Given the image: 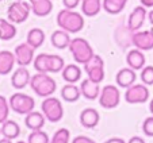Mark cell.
I'll return each mask as SVG.
<instances>
[{"label": "cell", "instance_id": "cell-21", "mask_svg": "<svg viewBox=\"0 0 153 143\" xmlns=\"http://www.w3.org/2000/svg\"><path fill=\"white\" fill-rule=\"evenodd\" d=\"M31 11L37 16H48L53 11V1L52 0H29Z\"/></svg>", "mask_w": 153, "mask_h": 143}, {"label": "cell", "instance_id": "cell-10", "mask_svg": "<svg viewBox=\"0 0 153 143\" xmlns=\"http://www.w3.org/2000/svg\"><path fill=\"white\" fill-rule=\"evenodd\" d=\"M35 49L31 47L27 42L20 43L15 47L14 54H15V60H16V63L19 66H29L30 63H33L35 58Z\"/></svg>", "mask_w": 153, "mask_h": 143}, {"label": "cell", "instance_id": "cell-9", "mask_svg": "<svg viewBox=\"0 0 153 143\" xmlns=\"http://www.w3.org/2000/svg\"><path fill=\"white\" fill-rule=\"evenodd\" d=\"M125 100L129 104H141L149 100V89L145 84H134L125 92Z\"/></svg>", "mask_w": 153, "mask_h": 143}, {"label": "cell", "instance_id": "cell-22", "mask_svg": "<svg viewBox=\"0 0 153 143\" xmlns=\"http://www.w3.org/2000/svg\"><path fill=\"white\" fill-rule=\"evenodd\" d=\"M64 81L68 84H76L81 78V69L76 63H68L61 72Z\"/></svg>", "mask_w": 153, "mask_h": 143}, {"label": "cell", "instance_id": "cell-14", "mask_svg": "<svg viewBox=\"0 0 153 143\" xmlns=\"http://www.w3.org/2000/svg\"><path fill=\"white\" fill-rule=\"evenodd\" d=\"M145 62H146V58L142 50L140 49H133L129 50L126 54V63L129 68H131L133 70H142L145 68Z\"/></svg>", "mask_w": 153, "mask_h": 143}, {"label": "cell", "instance_id": "cell-12", "mask_svg": "<svg viewBox=\"0 0 153 143\" xmlns=\"http://www.w3.org/2000/svg\"><path fill=\"white\" fill-rule=\"evenodd\" d=\"M131 43L137 49L142 52L153 49V30H146V31H136L131 35Z\"/></svg>", "mask_w": 153, "mask_h": 143}, {"label": "cell", "instance_id": "cell-39", "mask_svg": "<svg viewBox=\"0 0 153 143\" xmlns=\"http://www.w3.org/2000/svg\"><path fill=\"white\" fill-rule=\"evenodd\" d=\"M127 143H145V140L141 136H133V138H130Z\"/></svg>", "mask_w": 153, "mask_h": 143}, {"label": "cell", "instance_id": "cell-11", "mask_svg": "<svg viewBox=\"0 0 153 143\" xmlns=\"http://www.w3.org/2000/svg\"><path fill=\"white\" fill-rule=\"evenodd\" d=\"M146 18H148L146 7L137 6L133 11L130 12L129 18H127V29L131 32H136V31H138V30H141V27L144 26Z\"/></svg>", "mask_w": 153, "mask_h": 143}, {"label": "cell", "instance_id": "cell-43", "mask_svg": "<svg viewBox=\"0 0 153 143\" xmlns=\"http://www.w3.org/2000/svg\"><path fill=\"white\" fill-rule=\"evenodd\" d=\"M149 111H150V114L153 115V99L150 100V103H149Z\"/></svg>", "mask_w": 153, "mask_h": 143}, {"label": "cell", "instance_id": "cell-1", "mask_svg": "<svg viewBox=\"0 0 153 143\" xmlns=\"http://www.w3.org/2000/svg\"><path fill=\"white\" fill-rule=\"evenodd\" d=\"M57 24L69 34L80 32L84 29V15L73 10L64 8L57 14Z\"/></svg>", "mask_w": 153, "mask_h": 143}, {"label": "cell", "instance_id": "cell-26", "mask_svg": "<svg viewBox=\"0 0 153 143\" xmlns=\"http://www.w3.org/2000/svg\"><path fill=\"white\" fill-rule=\"evenodd\" d=\"M16 35V27L12 22L0 18V41H11Z\"/></svg>", "mask_w": 153, "mask_h": 143}, {"label": "cell", "instance_id": "cell-2", "mask_svg": "<svg viewBox=\"0 0 153 143\" xmlns=\"http://www.w3.org/2000/svg\"><path fill=\"white\" fill-rule=\"evenodd\" d=\"M30 88L39 97H50L54 94L57 84H56L54 78L48 76V73H38L37 72L34 76H31Z\"/></svg>", "mask_w": 153, "mask_h": 143}, {"label": "cell", "instance_id": "cell-40", "mask_svg": "<svg viewBox=\"0 0 153 143\" xmlns=\"http://www.w3.org/2000/svg\"><path fill=\"white\" fill-rule=\"evenodd\" d=\"M141 6L146 7V8H153V0H140Z\"/></svg>", "mask_w": 153, "mask_h": 143}, {"label": "cell", "instance_id": "cell-13", "mask_svg": "<svg viewBox=\"0 0 153 143\" xmlns=\"http://www.w3.org/2000/svg\"><path fill=\"white\" fill-rule=\"evenodd\" d=\"M31 74L26 66H19L11 76V84L15 89H23L30 85Z\"/></svg>", "mask_w": 153, "mask_h": 143}, {"label": "cell", "instance_id": "cell-34", "mask_svg": "<svg viewBox=\"0 0 153 143\" xmlns=\"http://www.w3.org/2000/svg\"><path fill=\"white\" fill-rule=\"evenodd\" d=\"M141 81L145 85H153V66H145L141 70Z\"/></svg>", "mask_w": 153, "mask_h": 143}, {"label": "cell", "instance_id": "cell-28", "mask_svg": "<svg viewBox=\"0 0 153 143\" xmlns=\"http://www.w3.org/2000/svg\"><path fill=\"white\" fill-rule=\"evenodd\" d=\"M127 0H102L103 10L110 15H117L125 10Z\"/></svg>", "mask_w": 153, "mask_h": 143}, {"label": "cell", "instance_id": "cell-7", "mask_svg": "<svg viewBox=\"0 0 153 143\" xmlns=\"http://www.w3.org/2000/svg\"><path fill=\"white\" fill-rule=\"evenodd\" d=\"M121 93L119 88L115 85H106L99 94V104L106 109H113L119 105Z\"/></svg>", "mask_w": 153, "mask_h": 143}, {"label": "cell", "instance_id": "cell-20", "mask_svg": "<svg viewBox=\"0 0 153 143\" xmlns=\"http://www.w3.org/2000/svg\"><path fill=\"white\" fill-rule=\"evenodd\" d=\"M71 41H72V38H71L69 32H67L62 29L56 30V31H53V34L50 35V42H52V45L54 46L56 49H60V50L69 47Z\"/></svg>", "mask_w": 153, "mask_h": 143}, {"label": "cell", "instance_id": "cell-44", "mask_svg": "<svg viewBox=\"0 0 153 143\" xmlns=\"http://www.w3.org/2000/svg\"><path fill=\"white\" fill-rule=\"evenodd\" d=\"M16 143H26V142H23V140H19V142H16Z\"/></svg>", "mask_w": 153, "mask_h": 143}, {"label": "cell", "instance_id": "cell-42", "mask_svg": "<svg viewBox=\"0 0 153 143\" xmlns=\"http://www.w3.org/2000/svg\"><path fill=\"white\" fill-rule=\"evenodd\" d=\"M0 143H12V140L7 139V138H3V139H0Z\"/></svg>", "mask_w": 153, "mask_h": 143}, {"label": "cell", "instance_id": "cell-6", "mask_svg": "<svg viewBox=\"0 0 153 143\" xmlns=\"http://www.w3.org/2000/svg\"><path fill=\"white\" fill-rule=\"evenodd\" d=\"M30 12H31V6L29 1L15 0L14 3L10 4L8 10H7V18L14 24H19L29 19Z\"/></svg>", "mask_w": 153, "mask_h": 143}, {"label": "cell", "instance_id": "cell-38", "mask_svg": "<svg viewBox=\"0 0 153 143\" xmlns=\"http://www.w3.org/2000/svg\"><path fill=\"white\" fill-rule=\"evenodd\" d=\"M104 143H126L122 138H110V139H107Z\"/></svg>", "mask_w": 153, "mask_h": 143}, {"label": "cell", "instance_id": "cell-36", "mask_svg": "<svg viewBox=\"0 0 153 143\" xmlns=\"http://www.w3.org/2000/svg\"><path fill=\"white\" fill-rule=\"evenodd\" d=\"M62 4L67 10H75L79 4H81V0H62Z\"/></svg>", "mask_w": 153, "mask_h": 143}, {"label": "cell", "instance_id": "cell-30", "mask_svg": "<svg viewBox=\"0 0 153 143\" xmlns=\"http://www.w3.org/2000/svg\"><path fill=\"white\" fill-rule=\"evenodd\" d=\"M48 57H49V54L42 53V54H38L34 58L33 65H34V69L38 73H49V70H48Z\"/></svg>", "mask_w": 153, "mask_h": 143}, {"label": "cell", "instance_id": "cell-45", "mask_svg": "<svg viewBox=\"0 0 153 143\" xmlns=\"http://www.w3.org/2000/svg\"><path fill=\"white\" fill-rule=\"evenodd\" d=\"M0 135H1V130H0Z\"/></svg>", "mask_w": 153, "mask_h": 143}, {"label": "cell", "instance_id": "cell-16", "mask_svg": "<svg viewBox=\"0 0 153 143\" xmlns=\"http://www.w3.org/2000/svg\"><path fill=\"white\" fill-rule=\"evenodd\" d=\"M100 115L95 108H85L80 114V123L84 128H95L99 124Z\"/></svg>", "mask_w": 153, "mask_h": 143}, {"label": "cell", "instance_id": "cell-25", "mask_svg": "<svg viewBox=\"0 0 153 143\" xmlns=\"http://www.w3.org/2000/svg\"><path fill=\"white\" fill-rule=\"evenodd\" d=\"M102 8V0H81V12L84 16H96Z\"/></svg>", "mask_w": 153, "mask_h": 143}, {"label": "cell", "instance_id": "cell-32", "mask_svg": "<svg viewBox=\"0 0 153 143\" xmlns=\"http://www.w3.org/2000/svg\"><path fill=\"white\" fill-rule=\"evenodd\" d=\"M71 132L67 128H60L54 132L53 138L50 139V143H69Z\"/></svg>", "mask_w": 153, "mask_h": 143}, {"label": "cell", "instance_id": "cell-41", "mask_svg": "<svg viewBox=\"0 0 153 143\" xmlns=\"http://www.w3.org/2000/svg\"><path fill=\"white\" fill-rule=\"evenodd\" d=\"M148 19H149L150 24H152V26H153V10H152V11H149V12H148Z\"/></svg>", "mask_w": 153, "mask_h": 143}, {"label": "cell", "instance_id": "cell-4", "mask_svg": "<svg viewBox=\"0 0 153 143\" xmlns=\"http://www.w3.org/2000/svg\"><path fill=\"white\" fill-rule=\"evenodd\" d=\"M41 111L45 115L46 120L52 123H57L64 117V107L60 99L57 97H45L41 104Z\"/></svg>", "mask_w": 153, "mask_h": 143}, {"label": "cell", "instance_id": "cell-8", "mask_svg": "<svg viewBox=\"0 0 153 143\" xmlns=\"http://www.w3.org/2000/svg\"><path fill=\"white\" fill-rule=\"evenodd\" d=\"M84 70L87 72V76L94 83L100 84L104 80V61L100 55L94 54L88 62L84 65Z\"/></svg>", "mask_w": 153, "mask_h": 143}, {"label": "cell", "instance_id": "cell-29", "mask_svg": "<svg viewBox=\"0 0 153 143\" xmlns=\"http://www.w3.org/2000/svg\"><path fill=\"white\" fill-rule=\"evenodd\" d=\"M65 68V62H64L62 57L57 54H49L48 57V70L49 73H60L62 69Z\"/></svg>", "mask_w": 153, "mask_h": 143}, {"label": "cell", "instance_id": "cell-37", "mask_svg": "<svg viewBox=\"0 0 153 143\" xmlns=\"http://www.w3.org/2000/svg\"><path fill=\"white\" fill-rule=\"evenodd\" d=\"M72 143H96V142L94 139H91V138H88V136L79 135V136H76L75 139L72 140Z\"/></svg>", "mask_w": 153, "mask_h": 143}, {"label": "cell", "instance_id": "cell-15", "mask_svg": "<svg viewBox=\"0 0 153 143\" xmlns=\"http://www.w3.org/2000/svg\"><path fill=\"white\" fill-rule=\"evenodd\" d=\"M136 80H137V74H136V70H133L131 68H123L117 73V77H115V81H117V85L119 88H125L127 89L129 86L134 85L136 84Z\"/></svg>", "mask_w": 153, "mask_h": 143}, {"label": "cell", "instance_id": "cell-3", "mask_svg": "<svg viewBox=\"0 0 153 143\" xmlns=\"http://www.w3.org/2000/svg\"><path fill=\"white\" fill-rule=\"evenodd\" d=\"M68 49H69L71 54H72L73 60L76 61V63H80V65H85L94 57V54H95L90 42L81 37L73 38L71 41Z\"/></svg>", "mask_w": 153, "mask_h": 143}, {"label": "cell", "instance_id": "cell-31", "mask_svg": "<svg viewBox=\"0 0 153 143\" xmlns=\"http://www.w3.org/2000/svg\"><path fill=\"white\" fill-rule=\"evenodd\" d=\"M27 143H50V139L45 131L37 130V131H31V134L27 138Z\"/></svg>", "mask_w": 153, "mask_h": 143}, {"label": "cell", "instance_id": "cell-19", "mask_svg": "<svg viewBox=\"0 0 153 143\" xmlns=\"http://www.w3.org/2000/svg\"><path fill=\"white\" fill-rule=\"evenodd\" d=\"M45 122H46V117L42 114V111H33L30 114L26 115V119H25V124L29 130L31 131H37V130H42L45 126Z\"/></svg>", "mask_w": 153, "mask_h": 143}, {"label": "cell", "instance_id": "cell-18", "mask_svg": "<svg viewBox=\"0 0 153 143\" xmlns=\"http://www.w3.org/2000/svg\"><path fill=\"white\" fill-rule=\"evenodd\" d=\"M16 60L15 54L10 50H0V76L10 74L14 69Z\"/></svg>", "mask_w": 153, "mask_h": 143}, {"label": "cell", "instance_id": "cell-33", "mask_svg": "<svg viewBox=\"0 0 153 143\" xmlns=\"http://www.w3.org/2000/svg\"><path fill=\"white\" fill-rule=\"evenodd\" d=\"M10 103L4 96L0 94V124H3L4 122L8 119V115H10Z\"/></svg>", "mask_w": 153, "mask_h": 143}, {"label": "cell", "instance_id": "cell-5", "mask_svg": "<svg viewBox=\"0 0 153 143\" xmlns=\"http://www.w3.org/2000/svg\"><path fill=\"white\" fill-rule=\"evenodd\" d=\"M8 103L10 108L19 115H27L34 111L35 108L34 99L26 93H22V92H16V93L12 94L8 99Z\"/></svg>", "mask_w": 153, "mask_h": 143}, {"label": "cell", "instance_id": "cell-24", "mask_svg": "<svg viewBox=\"0 0 153 143\" xmlns=\"http://www.w3.org/2000/svg\"><path fill=\"white\" fill-rule=\"evenodd\" d=\"M0 130H1L3 138H7V139H11V140L16 139V138L20 135L19 124H18L15 120H11V119H7V120L1 124Z\"/></svg>", "mask_w": 153, "mask_h": 143}, {"label": "cell", "instance_id": "cell-46", "mask_svg": "<svg viewBox=\"0 0 153 143\" xmlns=\"http://www.w3.org/2000/svg\"><path fill=\"white\" fill-rule=\"evenodd\" d=\"M0 1H1V0H0Z\"/></svg>", "mask_w": 153, "mask_h": 143}, {"label": "cell", "instance_id": "cell-35", "mask_svg": "<svg viewBox=\"0 0 153 143\" xmlns=\"http://www.w3.org/2000/svg\"><path fill=\"white\" fill-rule=\"evenodd\" d=\"M142 131L146 136H150L153 138V115L149 117H146L142 123Z\"/></svg>", "mask_w": 153, "mask_h": 143}, {"label": "cell", "instance_id": "cell-27", "mask_svg": "<svg viewBox=\"0 0 153 143\" xmlns=\"http://www.w3.org/2000/svg\"><path fill=\"white\" fill-rule=\"evenodd\" d=\"M45 32H43L42 29H38V27H35V29H31L29 32H27V39L26 42L29 43L31 47H34V49H38V47H41V46L43 45V42H45Z\"/></svg>", "mask_w": 153, "mask_h": 143}, {"label": "cell", "instance_id": "cell-17", "mask_svg": "<svg viewBox=\"0 0 153 143\" xmlns=\"http://www.w3.org/2000/svg\"><path fill=\"white\" fill-rule=\"evenodd\" d=\"M100 86H99L98 83H94L92 80L87 78V80L81 81L80 85V92L81 96L88 100H95V99H99V94H100Z\"/></svg>", "mask_w": 153, "mask_h": 143}, {"label": "cell", "instance_id": "cell-23", "mask_svg": "<svg viewBox=\"0 0 153 143\" xmlns=\"http://www.w3.org/2000/svg\"><path fill=\"white\" fill-rule=\"evenodd\" d=\"M81 92H80V86H77L76 84H65L61 89V97L62 100L68 101V103H75L80 99Z\"/></svg>", "mask_w": 153, "mask_h": 143}]
</instances>
